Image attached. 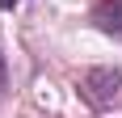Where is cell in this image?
<instances>
[{
	"instance_id": "cell-1",
	"label": "cell",
	"mask_w": 122,
	"mask_h": 118,
	"mask_svg": "<svg viewBox=\"0 0 122 118\" xmlns=\"http://www.w3.org/2000/svg\"><path fill=\"white\" fill-rule=\"evenodd\" d=\"M76 89H80V97H84L88 106L105 110V106H114V97L122 93V72L118 68H88V72H80Z\"/></svg>"
},
{
	"instance_id": "cell-2",
	"label": "cell",
	"mask_w": 122,
	"mask_h": 118,
	"mask_svg": "<svg viewBox=\"0 0 122 118\" xmlns=\"http://www.w3.org/2000/svg\"><path fill=\"white\" fill-rule=\"evenodd\" d=\"M88 21L97 25L101 34L122 38V0H97V4H93V13H88Z\"/></svg>"
},
{
	"instance_id": "cell-3",
	"label": "cell",
	"mask_w": 122,
	"mask_h": 118,
	"mask_svg": "<svg viewBox=\"0 0 122 118\" xmlns=\"http://www.w3.org/2000/svg\"><path fill=\"white\" fill-rule=\"evenodd\" d=\"M13 4H17V0H0V9H13Z\"/></svg>"
}]
</instances>
